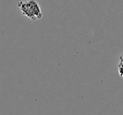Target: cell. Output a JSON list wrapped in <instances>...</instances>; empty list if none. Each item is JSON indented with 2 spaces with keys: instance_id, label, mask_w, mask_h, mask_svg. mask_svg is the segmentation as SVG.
<instances>
[{
  "instance_id": "cell-1",
  "label": "cell",
  "mask_w": 123,
  "mask_h": 115,
  "mask_svg": "<svg viewBox=\"0 0 123 115\" xmlns=\"http://www.w3.org/2000/svg\"><path fill=\"white\" fill-rule=\"evenodd\" d=\"M17 7L20 10L21 14L27 17L31 21L40 20L43 17L41 6L36 0L19 1L17 3Z\"/></svg>"
},
{
  "instance_id": "cell-2",
  "label": "cell",
  "mask_w": 123,
  "mask_h": 115,
  "mask_svg": "<svg viewBox=\"0 0 123 115\" xmlns=\"http://www.w3.org/2000/svg\"><path fill=\"white\" fill-rule=\"evenodd\" d=\"M117 71L119 73V76L121 77H123V64L122 63H118L117 65Z\"/></svg>"
},
{
  "instance_id": "cell-3",
  "label": "cell",
  "mask_w": 123,
  "mask_h": 115,
  "mask_svg": "<svg viewBox=\"0 0 123 115\" xmlns=\"http://www.w3.org/2000/svg\"><path fill=\"white\" fill-rule=\"evenodd\" d=\"M119 62L120 63H122L123 64V53H121L119 56Z\"/></svg>"
}]
</instances>
